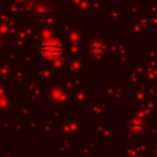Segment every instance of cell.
Returning <instances> with one entry per match:
<instances>
[{"label": "cell", "mask_w": 157, "mask_h": 157, "mask_svg": "<svg viewBox=\"0 0 157 157\" xmlns=\"http://www.w3.org/2000/svg\"><path fill=\"white\" fill-rule=\"evenodd\" d=\"M63 51V47L58 39H48L43 41L40 46V52L44 58L47 59H57Z\"/></svg>", "instance_id": "obj_1"}]
</instances>
